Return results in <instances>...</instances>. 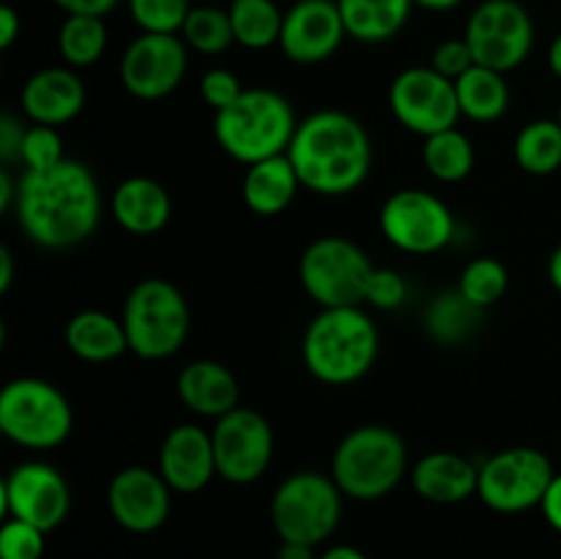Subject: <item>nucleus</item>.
<instances>
[{"label": "nucleus", "instance_id": "nucleus-39", "mask_svg": "<svg viewBox=\"0 0 561 559\" xmlns=\"http://www.w3.org/2000/svg\"><path fill=\"white\" fill-rule=\"evenodd\" d=\"M405 296H409V285L394 269H376L365 305H373L376 310H394V307L403 305Z\"/></svg>", "mask_w": 561, "mask_h": 559}, {"label": "nucleus", "instance_id": "nucleus-33", "mask_svg": "<svg viewBox=\"0 0 561 559\" xmlns=\"http://www.w3.org/2000/svg\"><path fill=\"white\" fill-rule=\"evenodd\" d=\"M181 33H184V42L203 55H219L236 42L230 11L214 9V5L192 9Z\"/></svg>", "mask_w": 561, "mask_h": 559}, {"label": "nucleus", "instance_id": "nucleus-25", "mask_svg": "<svg viewBox=\"0 0 561 559\" xmlns=\"http://www.w3.org/2000/svg\"><path fill=\"white\" fill-rule=\"evenodd\" d=\"M66 345L82 362H113L129 351L124 321L102 310H82L66 323Z\"/></svg>", "mask_w": 561, "mask_h": 559}, {"label": "nucleus", "instance_id": "nucleus-52", "mask_svg": "<svg viewBox=\"0 0 561 559\" xmlns=\"http://www.w3.org/2000/svg\"><path fill=\"white\" fill-rule=\"evenodd\" d=\"M557 121H559V124H561V107H559V118H557Z\"/></svg>", "mask_w": 561, "mask_h": 559}, {"label": "nucleus", "instance_id": "nucleus-36", "mask_svg": "<svg viewBox=\"0 0 561 559\" xmlns=\"http://www.w3.org/2000/svg\"><path fill=\"white\" fill-rule=\"evenodd\" d=\"M64 159H66L64 140H60L55 126H42V124L27 126L25 140H22V151H20V162L25 164V170H47V168H55V164H60Z\"/></svg>", "mask_w": 561, "mask_h": 559}, {"label": "nucleus", "instance_id": "nucleus-41", "mask_svg": "<svg viewBox=\"0 0 561 559\" xmlns=\"http://www.w3.org/2000/svg\"><path fill=\"white\" fill-rule=\"evenodd\" d=\"M25 132L27 129H22V124L14 118V115L5 113L3 118H0V157H3L5 162H11V159H20Z\"/></svg>", "mask_w": 561, "mask_h": 559}, {"label": "nucleus", "instance_id": "nucleus-37", "mask_svg": "<svg viewBox=\"0 0 561 559\" xmlns=\"http://www.w3.org/2000/svg\"><path fill=\"white\" fill-rule=\"evenodd\" d=\"M44 535L38 526L20 518H5L0 526V559H42Z\"/></svg>", "mask_w": 561, "mask_h": 559}, {"label": "nucleus", "instance_id": "nucleus-18", "mask_svg": "<svg viewBox=\"0 0 561 559\" xmlns=\"http://www.w3.org/2000/svg\"><path fill=\"white\" fill-rule=\"evenodd\" d=\"M170 493L173 488L159 471L146 466H126L110 480L107 507L115 524L124 526L126 532L148 535L168 521Z\"/></svg>", "mask_w": 561, "mask_h": 559}, {"label": "nucleus", "instance_id": "nucleus-32", "mask_svg": "<svg viewBox=\"0 0 561 559\" xmlns=\"http://www.w3.org/2000/svg\"><path fill=\"white\" fill-rule=\"evenodd\" d=\"M477 321H480V307L471 305L460 290L436 296L425 316V327L431 338L444 345H455L469 338L477 329Z\"/></svg>", "mask_w": 561, "mask_h": 559}, {"label": "nucleus", "instance_id": "nucleus-19", "mask_svg": "<svg viewBox=\"0 0 561 559\" xmlns=\"http://www.w3.org/2000/svg\"><path fill=\"white\" fill-rule=\"evenodd\" d=\"M159 475L175 493H197L217 477L211 433L201 425H175L159 449Z\"/></svg>", "mask_w": 561, "mask_h": 559}, {"label": "nucleus", "instance_id": "nucleus-3", "mask_svg": "<svg viewBox=\"0 0 561 559\" xmlns=\"http://www.w3.org/2000/svg\"><path fill=\"white\" fill-rule=\"evenodd\" d=\"M301 354L318 381L345 387L365 378L376 365L378 329L362 307H329L307 327Z\"/></svg>", "mask_w": 561, "mask_h": 559}, {"label": "nucleus", "instance_id": "nucleus-47", "mask_svg": "<svg viewBox=\"0 0 561 559\" xmlns=\"http://www.w3.org/2000/svg\"><path fill=\"white\" fill-rule=\"evenodd\" d=\"M11 277H14V258L9 247H0V294L11 288Z\"/></svg>", "mask_w": 561, "mask_h": 559}, {"label": "nucleus", "instance_id": "nucleus-9", "mask_svg": "<svg viewBox=\"0 0 561 559\" xmlns=\"http://www.w3.org/2000/svg\"><path fill=\"white\" fill-rule=\"evenodd\" d=\"M343 515V491L321 471H296L272 499V524L279 540L318 546L334 535Z\"/></svg>", "mask_w": 561, "mask_h": 559}, {"label": "nucleus", "instance_id": "nucleus-35", "mask_svg": "<svg viewBox=\"0 0 561 559\" xmlns=\"http://www.w3.org/2000/svg\"><path fill=\"white\" fill-rule=\"evenodd\" d=\"M131 20L142 33H179L190 16V0H129Z\"/></svg>", "mask_w": 561, "mask_h": 559}, {"label": "nucleus", "instance_id": "nucleus-17", "mask_svg": "<svg viewBox=\"0 0 561 559\" xmlns=\"http://www.w3.org/2000/svg\"><path fill=\"white\" fill-rule=\"evenodd\" d=\"M345 31L337 0H299L283 20L279 49L299 66H316L340 49Z\"/></svg>", "mask_w": 561, "mask_h": 559}, {"label": "nucleus", "instance_id": "nucleus-40", "mask_svg": "<svg viewBox=\"0 0 561 559\" xmlns=\"http://www.w3.org/2000/svg\"><path fill=\"white\" fill-rule=\"evenodd\" d=\"M431 66L438 71V75H444L447 80L455 82L477 64L466 38H447V42H442L436 49H433Z\"/></svg>", "mask_w": 561, "mask_h": 559}, {"label": "nucleus", "instance_id": "nucleus-50", "mask_svg": "<svg viewBox=\"0 0 561 559\" xmlns=\"http://www.w3.org/2000/svg\"><path fill=\"white\" fill-rule=\"evenodd\" d=\"M548 66H551L553 75H557L561 80V33L557 38H553L551 49H548Z\"/></svg>", "mask_w": 561, "mask_h": 559}, {"label": "nucleus", "instance_id": "nucleus-30", "mask_svg": "<svg viewBox=\"0 0 561 559\" xmlns=\"http://www.w3.org/2000/svg\"><path fill=\"white\" fill-rule=\"evenodd\" d=\"M422 159L433 179L455 184L474 170V146L458 126H453V129L425 137Z\"/></svg>", "mask_w": 561, "mask_h": 559}, {"label": "nucleus", "instance_id": "nucleus-48", "mask_svg": "<svg viewBox=\"0 0 561 559\" xmlns=\"http://www.w3.org/2000/svg\"><path fill=\"white\" fill-rule=\"evenodd\" d=\"M318 559H370L367 554H362L354 546H332L327 554H321Z\"/></svg>", "mask_w": 561, "mask_h": 559}, {"label": "nucleus", "instance_id": "nucleus-43", "mask_svg": "<svg viewBox=\"0 0 561 559\" xmlns=\"http://www.w3.org/2000/svg\"><path fill=\"white\" fill-rule=\"evenodd\" d=\"M540 510H542V515H546L548 524H551L553 529L561 535V475L553 477V482H551V488H548L546 499H542Z\"/></svg>", "mask_w": 561, "mask_h": 559}, {"label": "nucleus", "instance_id": "nucleus-2", "mask_svg": "<svg viewBox=\"0 0 561 559\" xmlns=\"http://www.w3.org/2000/svg\"><path fill=\"white\" fill-rule=\"evenodd\" d=\"M288 157L301 186L323 197L359 190L373 168V142L365 126L343 110H318L299 121Z\"/></svg>", "mask_w": 561, "mask_h": 559}, {"label": "nucleus", "instance_id": "nucleus-24", "mask_svg": "<svg viewBox=\"0 0 561 559\" xmlns=\"http://www.w3.org/2000/svg\"><path fill=\"white\" fill-rule=\"evenodd\" d=\"M299 186L301 181L294 162L288 153H279V157L263 159V162L247 168L244 181H241V197L252 214L277 217L294 203Z\"/></svg>", "mask_w": 561, "mask_h": 559}, {"label": "nucleus", "instance_id": "nucleus-15", "mask_svg": "<svg viewBox=\"0 0 561 559\" xmlns=\"http://www.w3.org/2000/svg\"><path fill=\"white\" fill-rule=\"evenodd\" d=\"M0 504L5 518H20L42 532L58 529L71 507L66 477L42 460L20 464L0 486Z\"/></svg>", "mask_w": 561, "mask_h": 559}, {"label": "nucleus", "instance_id": "nucleus-21", "mask_svg": "<svg viewBox=\"0 0 561 559\" xmlns=\"http://www.w3.org/2000/svg\"><path fill=\"white\" fill-rule=\"evenodd\" d=\"M411 486L425 502L458 504L480 488V466L458 453H427L411 469Z\"/></svg>", "mask_w": 561, "mask_h": 559}, {"label": "nucleus", "instance_id": "nucleus-22", "mask_svg": "<svg viewBox=\"0 0 561 559\" xmlns=\"http://www.w3.org/2000/svg\"><path fill=\"white\" fill-rule=\"evenodd\" d=\"M110 206H113L115 223L131 236L159 233L173 217L170 192L148 175H131V179L121 181Z\"/></svg>", "mask_w": 561, "mask_h": 559}, {"label": "nucleus", "instance_id": "nucleus-29", "mask_svg": "<svg viewBox=\"0 0 561 559\" xmlns=\"http://www.w3.org/2000/svg\"><path fill=\"white\" fill-rule=\"evenodd\" d=\"M283 20L285 14L274 0H233L230 5L233 36L247 49H266L279 44Z\"/></svg>", "mask_w": 561, "mask_h": 559}, {"label": "nucleus", "instance_id": "nucleus-8", "mask_svg": "<svg viewBox=\"0 0 561 559\" xmlns=\"http://www.w3.org/2000/svg\"><path fill=\"white\" fill-rule=\"evenodd\" d=\"M376 266L367 252L343 236H323L307 244L299 261L301 288L321 310L362 307Z\"/></svg>", "mask_w": 561, "mask_h": 559}, {"label": "nucleus", "instance_id": "nucleus-7", "mask_svg": "<svg viewBox=\"0 0 561 559\" xmlns=\"http://www.w3.org/2000/svg\"><path fill=\"white\" fill-rule=\"evenodd\" d=\"M75 414L58 387L42 378H14L0 389V431L25 449H55L69 438Z\"/></svg>", "mask_w": 561, "mask_h": 559}, {"label": "nucleus", "instance_id": "nucleus-38", "mask_svg": "<svg viewBox=\"0 0 561 559\" xmlns=\"http://www.w3.org/2000/svg\"><path fill=\"white\" fill-rule=\"evenodd\" d=\"M241 93H244V85H241V80L233 75V71L211 69L203 75L201 96H203V102L214 110V113L230 107V104H233Z\"/></svg>", "mask_w": 561, "mask_h": 559}, {"label": "nucleus", "instance_id": "nucleus-23", "mask_svg": "<svg viewBox=\"0 0 561 559\" xmlns=\"http://www.w3.org/2000/svg\"><path fill=\"white\" fill-rule=\"evenodd\" d=\"M175 389H179L181 403L201 417L219 420L239 409V381L228 367L214 360L190 362L179 373Z\"/></svg>", "mask_w": 561, "mask_h": 559}, {"label": "nucleus", "instance_id": "nucleus-42", "mask_svg": "<svg viewBox=\"0 0 561 559\" xmlns=\"http://www.w3.org/2000/svg\"><path fill=\"white\" fill-rule=\"evenodd\" d=\"M58 9L66 14H88V16H104L118 5V0H53Z\"/></svg>", "mask_w": 561, "mask_h": 559}, {"label": "nucleus", "instance_id": "nucleus-11", "mask_svg": "<svg viewBox=\"0 0 561 559\" xmlns=\"http://www.w3.org/2000/svg\"><path fill=\"white\" fill-rule=\"evenodd\" d=\"M463 38L477 66L507 75L529 58L535 25L518 0H485L469 16Z\"/></svg>", "mask_w": 561, "mask_h": 559}, {"label": "nucleus", "instance_id": "nucleus-13", "mask_svg": "<svg viewBox=\"0 0 561 559\" xmlns=\"http://www.w3.org/2000/svg\"><path fill=\"white\" fill-rule=\"evenodd\" d=\"M217 475L233 486H250L266 475L274 455V433L266 417L239 406L219 417L211 431Z\"/></svg>", "mask_w": 561, "mask_h": 559}, {"label": "nucleus", "instance_id": "nucleus-10", "mask_svg": "<svg viewBox=\"0 0 561 559\" xmlns=\"http://www.w3.org/2000/svg\"><path fill=\"white\" fill-rule=\"evenodd\" d=\"M553 477L557 471L546 453L535 447H510L491 455L480 466L477 497L496 513H524V510L540 507Z\"/></svg>", "mask_w": 561, "mask_h": 559}, {"label": "nucleus", "instance_id": "nucleus-12", "mask_svg": "<svg viewBox=\"0 0 561 559\" xmlns=\"http://www.w3.org/2000/svg\"><path fill=\"white\" fill-rule=\"evenodd\" d=\"M381 233L409 255H433L455 239V217L447 203L425 190H400L381 206Z\"/></svg>", "mask_w": 561, "mask_h": 559}, {"label": "nucleus", "instance_id": "nucleus-5", "mask_svg": "<svg viewBox=\"0 0 561 559\" xmlns=\"http://www.w3.org/2000/svg\"><path fill=\"white\" fill-rule=\"evenodd\" d=\"M409 469V453L400 433L383 425L354 427L337 444L332 458V480L343 497L373 502L400 486Z\"/></svg>", "mask_w": 561, "mask_h": 559}, {"label": "nucleus", "instance_id": "nucleus-46", "mask_svg": "<svg viewBox=\"0 0 561 559\" xmlns=\"http://www.w3.org/2000/svg\"><path fill=\"white\" fill-rule=\"evenodd\" d=\"M16 206V186L11 184L9 170H0V212H9Z\"/></svg>", "mask_w": 561, "mask_h": 559}, {"label": "nucleus", "instance_id": "nucleus-49", "mask_svg": "<svg viewBox=\"0 0 561 559\" xmlns=\"http://www.w3.org/2000/svg\"><path fill=\"white\" fill-rule=\"evenodd\" d=\"M548 280H551L553 288L561 294V244L553 250L551 261H548Z\"/></svg>", "mask_w": 561, "mask_h": 559}, {"label": "nucleus", "instance_id": "nucleus-1", "mask_svg": "<svg viewBox=\"0 0 561 559\" xmlns=\"http://www.w3.org/2000/svg\"><path fill=\"white\" fill-rule=\"evenodd\" d=\"M16 219L33 244L69 250L91 239L102 217V192L91 170L64 159L47 170H25L16 184Z\"/></svg>", "mask_w": 561, "mask_h": 559}, {"label": "nucleus", "instance_id": "nucleus-44", "mask_svg": "<svg viewBox=\"0 0 561 559\" xmlns=\"http://www.w3.org/2000/svg\"><path fill=\"white\" fill-rule=\"evenodd\" d=\"M20 14L11 5H0V49H9L20 36Z\"/></svg>", "mask_w": 561, "mask_h": 559}, {"label": "nucleus", "instance_id": "nucleus-14", "mask_svg": "<svg viewBox=\"0 0 561 559\" xmlns=\"http://www.w3.org/2000/svg\"><path fill=\"white\" fill-rule=\"evenodd\" d=\"M389 107L409 132L422 137L458 126L460 104L455 82L433 66H414L394 77L389 88Z\"/></svg>", "mask_w": 561, "mask_h": 559}, {"label": "nucleus", "instance_id": "nucleus-31", "mask_svg": "<svg viewBox=\"0 0 561 559\" xmlns=\"http://www.w3.org/2000/svg\"><path fill=\"white\" fill-rule=\"evenodd\" d=\"M107 47V27L102 16L69 14L58 31V53L71 69L93 66Z\"/></svg>", "mask_w": 561, "mask_h": 559}, {"label": "nucleus", "instance_id": "nucleus-6", "mask_svg": "<svg viewBox=\"0 0 561 559\" xmlns=\"http://www.w3.org/2000/svg\"><path fill=\"white\" fill-rule=\"evenodd\" d=\"M129 351L140 360L159 362L173 356L190 334V305L170 280L148 277L129 290L121 316Z\"/></svg>", "mask_w": 561, "mask_h": 559}, {"label": "nucleus", "instance_id": "nucleus-28", "mask_svg": "<svg viewBox=\"0 0 561 559\" xmlns=\"http://www.w3.org/2000/svg\"><path fill=\"white\" fill-rule=\"evenodd\" d=\"M515 162L529 175H551L561 168V124L540 118L526 124L515 137Z\"/></svg>", "mask_w": 561, "mask_h": 559}, {"label": "nucleus", "instance_id": "nucleus-20", "mask_svg": "<svg viewBox=\"0 0 561 559\" xmlns=\"http://www.w3.org/2000/svg\"><path fill=\"white\" fill-rule=\"evenodd\" d=\"M85 85L66 66L42 69L22 88V110L33 124L64 126L85 107Z\"/></svg>", "mask_w": 561, "mask_h": 559}, {"label": "nucleus", "instance_id": "nucleus-27", "mask_svg": "<svg viewBox=\"0 0 561 559\" xmlns=\"http://www.w3.org/2000/svg\"><path fill=\"white\" fill-rule=\"evenodd\" d=\"M455 91H458L460 115L477 124H493L510 107V88L504 75L485 66H471L463 77L455 80Z\"/></svg>", "mask_w": 561, "mask_h": 559}, {"label": "nucleus", "instance_id": "nucleus-4", "mask_svg": "<svg viewBox=\"0 0 561 559\" xmlns=\"http://www.w3.org/2000/svg\"><path fill=\"white\" fill-rule=\"evenodd\" d=\"M296 126L299 121L288 99L268 88H244L230 107L214 113L219 148L247 168L288 153Z\"/></svg>", "mask_w": 561, "mask_h": 559}, {"label": "nucleus", "instance_id": "nucleus-34", "mask_svg": "<svg viewBox=\"0 0 561 559\" xmlns=\"http://www.w3.org/2000/svg\"><path fill=\"white\" fill-rule=\"evenodd\" d=\"M510 274L502 261L496 258H477L460 274L458 290L471 301L474 307L485 310V307L496 305L504 294H507Z\"/></svg>", "mask_w": 561, "mask_h": 559}, {"label": "nucleus", "instance_id": "nucleus-26", "mask_svg": "<svg viewBox=\"0 0 561 559\" xmlns=\"http://www.w3.org/2000/svg\"><path fill=\"white\" fill-rule=\"evenodd\" d=\"M345 31L362 44H381L403 31L414 0H337Z\"/></svg>", "mask_w": 561, "mask_h": 559}, {"label": "nucleus", "instance_id": "nucleus-51", "mask_svg": "<svg viewBox=\"0 0 561 559\" xmlns=\"http://www.w3.org/2000/svg\"><path fill=\"white\" fill-rule=\"evenodd\" d=\"M414 3L427 11H449L455 9V5H460V0H414Z\"/></svg>", "mask_w": 561, "mask_h": 559}, {"label": "nucleus", "instance_id": "nucleus-16", "mask_svg": "<svg viewBox=\"0 0 561 559\" xmlns=\"http://www.w3.org/2000/svg\"><path fill=\"white\" fill-rule=\"evenodd\" d=\"M121 85L142 102L170 96L186 75V42L175 33H140L118 66Z\"/></svg>", "mask_w": 561, "mask_h": 559}, {"label": "nucleus", "instance_id": "nucleus-45", "mask_svg": "<svg viewBox=\"0 0 561 559\" xmlns=\"http://www.w3.org/2000/svg\"><path fill=\"white\" fill-rule=\"evenodd\" d=\"M277 559H318L316 546H305V543H285L279 540Z\"/></svg>", "mask_w": 561, "mask_h": 559}]
</instances>
